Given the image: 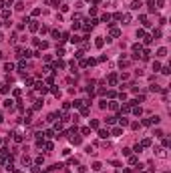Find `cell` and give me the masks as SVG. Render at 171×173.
<instances>
[{
    "label": "cell",
    "mask_w": 171,
    "mask_h": 173,
    "mask_svg": "<svg viewBox=\"0 0 171 173\" xmlns=\"http://www.w3.org/2000/svg\"><path fill=\"white\" fill-rule=\"evenodd\" d=\"M52 95H54V97H60V89H56V87H52Z\"/></svg>",
    "instance_id": "obj_42"
},
{
    "label": "cell",
    "mask_w": 171,
    "mask_h": 173,
    "mask_svg": "<svg viewBox=\"0 0 171 173\" xmlns=\"http://www.w3.org/2000/svg\"><path fill=\"white\" fill-rule=\"evenodd\" d=\"M42 163H44V157L38 155V157H36V165H42Z\"/></svg>",
    "instance_id": "obj_43"
},
{
    "label": "cell",
    "mask_w": 171,
    "mask_h": 173,
    "mask_svg": "<svg viewBox=\"0 0 171 173\" xmlns=\"http://www.w3.org/2000/svg\"><path fill=\"white\" fill-rule=\"evenodd\" d=\"M12 137H14L16 143H22V135H20V133H12Z\"/></svg>",
    "instance_id": "obj_21"
},
{
    "label": "cell",
    "mask_w": 171,
    "mask_h": 173,
    "mask_svg": "<svg viewBox=\"0 0 171 173\" xmlns=\"http://www.w3.org/2000/svg\"><path fill=\"white\" fill-rule=\"evenodd\" d=\"M123 155H125V157H131V149H123Z\"/></svg>",
    "instance_id": "obj_57"
},
{
    "label": "cell",
    "mask_w": 171,
    "mask_h": 173,
    "mask_svg": "<svg viewBox=\"0 0 171 173\" xmlns=\"http://www.w3.org/2000/svg\"><path fill=\"white\" fill-rule=\"evenodd\" d=\"M99 107H101V109H107V107H109V103H107V101H101V103H99Z\"/></svg>",
    "instance_id": "obj_53"
},
{
    "label": "cell",
    "mask_w": 171,
    "mask_h": 173,
    "mask_svg": "<svg viewBox=\"0 0 171 173\" xmlns=\"http://www.w3.org/2000/svg\"><path fill=\"white\" fill-rule=\"evenodd\" d=\"M60 10H63V12H69V4H60Z\"/></svg>",
    "instance_id": "obj_56"
},
{
    "label": "cell",
    "mask_w": 171,
    "mask_h": 173,
    "mask_svg": "<svg viewBox=\"0 0 171 173\" xmlns=\"http://www.w3.org/2000/svg\"><path fill=\"white\" fill-rule=\"evenodd\" d=\"M119 65H121V67H127V65H129V56L121 54V58H119Z\"/></svg>",
    "instance_id": "obj_6"
},
{
    "label": "cell",
    "mask_w": 171,
    "mask_h": 173,
    "mask_svg": "<svg viewBox=\"0 0 171 173\" xmlns=\"http://www.w3.org/2000/svg\"><path fill=\"white\" fill-rule=\"evenodd\" d=\"M18 69H20V71H24V69H26V62H24V60H20V62H18Z\"/></svg>",
    "instance_id": "obj_49"
},
{
    "label": "cell",
    "mask_w": 171,
    "mask_h": 173,
    "mask_svg": "<svg viewBox=\"0 0 171 173\" xmlns=\"http://www.w3.org/2000/svg\"><path fill=\"white\" fill-rule=\"evenodd\" d=\"M0 145H2V139H0Z\"/></svg>",
    "instance_id": "obj_61"
},
{
    "label": "cell",
    "mask_w": 171,
    "mask_h": 173,
    "mask_svg": "<svg viewBox=\"0 0 171 173\" xmlns=\"http://www.w3.org/2000/svg\"><path fill=\"white\" fill-rule=\"evenodd\" d=\"M143 36H145V30L139 28V30H137V38H143Z\"/></svg>",
    "instance_id": "obj_33"
},
{
    "label": "cell",
    "mask_w": 171,
    "mask_h": 173,
    "mask_svg": "<svg viewBox=\"0 0 171 173\" xmlns=\"http://www.w3.org/2000/svg\"><path fill=\"white\" fill-rule=\"evenodd\" d=\"M159 71H161L163 74H169V73H171V69H169V67H163V69H159Z\"/></svg>",
    "instance_id": "obj_48"
},
{
    "label": "cell",
    "mask_w": 171,
    "mask_h": 173,
    "mask_svg": "<svg viewBox=\"0 0 171 173\" xmlns=\"http://www.w3.org/2000/svg\"><path fill=\"white\" fill-rule=\"evenodd\" d=\"M141 145H143V147H149V145H151V139H143Z\"/></svg>",
    "instance_id": "obj_39"
},
{
    "label": "cell",
    "mask_w": 171,
    "mask_h": 173,
    "mask_svg": "<svg viewBox=\"0 0 171 173\" xmlns=\"http://www.w3.org/2000/svg\"><path fill=\"white\" fill-rule=\"evenodd\" d=\"M34 89H36V91L40 93V95H44V93H46V91H49V89H46V87H44V83H34Z\"/></svg>",
    "instance_id": "obj_2"
},
{
    "label": "cell",
    "mask_w": 171,
    "mask_h": 173,
    "mask_svg": "<svg viewBox=\"0 0 171 173\" xmlns=\"http://www.w3.org/2000/svg\"><path fill=\"white\" fill-rule=\"evenodd\" d=\"M28 28H30V32H36L40 26H38V22H36V20H30V22H28Z\"/></svg>",
    "instance_id": "obj_3"
},
{
    "label": "cell",
    "mask_w": 171,
    "mask_h": 173,
    "mask_svg": "<svg viewBox=\"0 0 171 173\" xmlns=\"http://www.w3.org/2000/svg\"><path fill=\"white\" fill-rule=\"evenodd\" d=\"M71 105H73V107H76V109H81V107H85V101H81V99H79V101H74V103H71Z\"/></svg>",
    "instance_id": "obj_17"
},
{
    "label": "cell",
    "mask_w": 171,
    "mask_h": 173,
    "mask_svg": "<svg viewBox=\"0 0 171 173\" xmlns=\"http://www.w3.org/2000/svg\"><path fill=\"white\" fill-rule=\"evenodd\" d=\"M71 42H73V44H76V42H81V36H76V34H74V36L71 38Z\"/></svg>",
    "instance_id": "obj_45"
},
{
    "label": "cell",
    "mask_w": 171,
    "mask_h": 173,
    "mask_svg": "<svg viewBox=\"0 0 171 173\" xmlns=\"http://www.w3.org/2000/svg\"><path fill=\"white\" fill-rule=\"evenodd\" d=\"M93 2H95V4H99V2H101V0H93Z\"/></svg>",
    "instance_id": "obj_59"
},
{
    "label": "cell",
    "mask_w": 171,
    "mask_h": 173,
    "mask_svg": "<svg viewBox=\"0 0 171 173\" xmlns=\"http://www.w3.org/2000/svg\"><path fill=\"white\" fill-rule=\"evenodd\" d=\"M119 119V125H121V127H127V125H129V119L127 117H117Z\"/></svg>",
    "instance_id": "obj_9"
},
{
    "label": "cell",
    "mask_w": 171,
    "mask_h": 173,
    "mask_svg": "<svg viewBox=\"0 0 171 173\" xmlns=\"http://www.w3.org/2000/svg\"><path fill=\"white\" fill-rule=\"evenodd\" d=\"M89 113H91V111H89V107H81V115H83V117H87Z\"/></svg>",
    "instance_id": "obj_28"
},
{
    "label": "cell",
    "mask_w": 171,
    "mask_h": 173,
    "mask_svg": "<svg viewBox=\"0 0 171 173\" xmlns=\"http://www.w3.org/2000/svg\"><path fill=\"white\" fill-rule=\"evenodd\" d=\"M111 135H113V137H121V135H123V129H121V127H115V129L111 131Z\"/></svg>",
    "instance_id": "obj_10"
},
{
    "label": "cell",
    "mask_w": 171,
    "mask_h": 173,
    "mask_svg": "<svg viewBox=\"0 0 171 173\" xmlns=\"http://www.w3.org/2000/svg\"><path fill=\"white\" fill-rule=\"evenodd\" d=\"M141 52H143V44H133V56L137 58Z\"/></svg>",
    "instance_id": "obj_1"
},
{
    "label": "cell",
    "mask_w": 171,
    "mask_h": 173,
    "mask_svg": "<svg viewBox=\"0 0 171 173\" xmlns=\"http://www.w3.org/2000/svg\"><path fill=\"white\" fill-rule=\"evenodd\" d=\"M42 107V99H38V101H34V107H32V111H38V109Z\"/></svg>",
    "instance_id": "obj_18"
},
{
    "label": "cell",
    "mask_w": 171,
    "mask_h": 173,
    "mask_svg": "<svg viewBox=\"0 0 171 173\" xmlns=\"http://www.w3.org/2000/svg\"><path fill=\"white\" fill-rule=\"evenodd\" d=\"M121 32H119V28H111V36H119Z\"/></svg>",
    "instance_id": "obj_41"
},
{
    "label": "cell",
    "mask_w": 171,
    "mask_h": 173,
    "mask_svg": "<svg viewBox=\"0 0 171 173\" xmlns=\"http://www.w3.org/2000/svg\"><path fill=\"white\" fill-rule=\"evenodd\" d=\"M159 69H161V65H159L157 60H155V62H153V71H159Z\"/></svg>",
    "instance_id": "obj_52"
},
{
    "label": "cell",
    "mask_w": 171,
    "mask_h": 173,
    "mask_svg": "<svg viewBox=\"0 0 171 173\" xmlns=\"http://www.w3.org/2000/svg\"><path fill=\"white\" fill-rule=\"evenodd\" d=\"M44 149H46V151L50 153V151H52V143H44Z\"/></svg>",
    "instance_id": "obj_51"
},
{
    "label": "cell",
    "mask_w": 171,
    "mask_h": 173,
    "mask_svg": "<svg viewBox=\"0 0 171 173\" xmlns=\"http://www.w3.org/2000/svg\"><path fill=\"white\" fill-rule=\"evenodd\" d=\"M81 133H83V135H89V133H91V129H89V127H83V129H81Z\"/></svg>",
    "instance_id": "obj_54"
},
{
    "label": "cell",
    "mask_w": 171,
    "mask_h": 173,
    "mask_svg": "<svg viewBox=\"0 0 171 173\" xmlns=\"http://www.w3.org/2000/svg\"><path fill=\"white\" fill-rule=\"evenodd\" d=\"M12 105H14V101H12V99H6V101H4V107H8V109H10Z\"/></svg>",
    "instance_id": "obj_37"
},
{
    "label": "cell",
    "mask_w": 171,
    "mask_h": 173,
    "mask_svg": "<svg viewBox=\"0 0 171 173\" xmlns=\"http://www.w3.org/2000/svg\"><path fill=\"white\" fill-rule=\"evenodd\" d=\"M0 93H2V95H8V93H10V87H8V85H2V87H0Z\"/></svg>",
    "instance_id": "obj_14"
},
{
    "label": "cell",
    "mask_w": 171,
    "mask_h": 173,
    "mask_svg": "<svg viewBox=\"0 0 171 173\" xmlns=\"http://www.w3.org/2000/svg\"><path fill=\"white\" fill-rule=\"evenodd\" d=\"M46 121H49V123H52V121H56V113H50L49 117H46Z\"/></svg>",
    "instance_id": "obj_29"
},
{
    "label": "cell",
    "mask_w": 171,
    "mask_h": 173,
    "mask_svg": "<svg viewBox=\"0 0 171 173\" xmlns=\"http://www.w3.org/2000/svg\"><path fill=\"white\" fill-rule=\"evenodd\" d=\"M143 38H145V44H151V42H153V36H149V34H145Z\"/></svg>",
    "instance_id": "obj_36"
},
{
    "label": "cell",
    "mask_w": 171,
    "mask_h": 173,
    "mask_svg": "<svg viewBox=\"0 0 171 173\" xmlns=\"http://www.w3.org/2000/svg\"><path fill=\"white\" fill-rule=\"evenodd\" d=\"M163 173H169V171H163Z\"/></svg>",
    "instance_id": "obj_62"
},
{
    "label": "cell",
    "mask_w": 171,
    "mask_h": 173,
    "mask_svg": "<svg viewBox=\"0 0 171 173\" xmlns=\"http://www.w3.org/2000/svg\"><path fill=\"white\" fill-rule=\"evenodd\" d=\"M109 135H111V133H109V131H105V129H101V131H99V137H101V139H107Z\"/></svg>",
    "instance_id": "obj_19"
},
{
    "label": "cell",
    "mask_w": 171,
    "mask_h": 173,
    "mask_svg": "<svg viewBox=\"0 0 171 173\" xmlns=\"http://www.w3.org/2000/svg\"><path fill=\"white\" fill-rule=\"evenodd\" d=\"M85 151H87V153H89V155H95V153H97V151H95V149H93V147H91V145H89V147H87V149H85Z\"/></svg>",
    "instance_id": "obj_46"
},
{
    "label": "cell",
    "mask_w": 171,
    "mask_h": 173,
    "mask_svg": "<svg viewBox=\"0 0 171 173\" xmlns=\"http://www.w3.org/2000/svg\"><path fill=\"white\" fill-rule=\"evenodd\" d=\"M121 20H125V24H131L133 18H131V14H123V18H121Z\"/></svg>",
    "instance_id": "obj_20"
},
{
    "label": "cell",
    "mask_w": 171,
    "mask_h": 173,
    "mask_svg": "<svg viewBox=\"0 0 171 173\" xmlns=\"http://www.w3.org/2000/svg\"><path fill=\"white\" fill-rule=\"evenodd\" d=\"M141 58H143V60H149V58H151V50H143V52H141Z\"/></svg>",
    "instance_id": "obj_13"
},
{
    "label": "cell",
    "mask_w": 171,
    "mask_h": 173,
    "mask_svg": "<svg viewBox=\"0 0 171 173\" xmlns=\"http://www.w3.org/2000/svg\"><path fill=\"white\" fill-rule=\"evenodd\" d=\"M14 8H16V10H22V8H24V4H22V2H16V6H14Z\"/></svg>",
    "instance_id": "obj_58"
},
{
    "label": "cell",
    "mask_w": 171,
    "mask_h": 173,
    "mask_svg": "<svg viewBox=\"0 0 171 173\" xmlns=\"http://www.w3.org/2000/svg\"><path fill=\"white\" fill-rule=\"evenodd\" d=\"M89 129H99V121H97V119H93V121L89 123Z\"/></svg>",
    "instance_id": "obj_12"
},
{
    "label": "cell",
    "mask_w": 171,
    "mask_h": 173,
    "mask_svg": "<svg viewBox=\"0 0 171 173\" xmlns=\"http://www.w3.org/2000/svg\"><path fill=\"white\" fill-rule=\"evenodd\" d=\"M67 163H69V165H76V163H79V159H76V157H71Z\"/></svg>",
    "instance_id": "obj_31"
},
{
    "label": "cell",
    "mask_w": 171,
    "mask_h": 173,
    "mask_svg": "<svg viewBox=\"0 0 171 173\" xmlns=\"http://www.w3.org/2000/svg\"><path fill=\"white\" fill-rule=\"evenodd\" d=\"M18 56H22V58H28V56H32V52H30L28 49H26V50H22V49H18Z\"/></svg>",
    "instance_id": "obj_5"
},
{
    "label": "cell",
    "mask_w": 171,
    "mask_h": 173,
    "mask_svg": "<svg viewBox=\"0 0 171 173\" xmlns=\"http://www.w3.org/2000/svg\"><path fill=\"white\" fill-rule=\"evenodd\" d=\"M167 54V49H165V46H161V49L157 50V56H165Z\"/></svg>",
    "instance_id": "obj_25"
},
{
    "label": "cell",
    "mask_w": 171,
    "mask_h": 173,
    "mask_svg": "<svg viewBox=\"0 0 171 173\" xmlns=\"http://www.w3.org/2000/svg\"><path fill=\"white\" fill-rule=\"evenodd\" d=\"M2 121H4V117H2V115H0V123H2Z\"/></svg>",
    "instance_id": "obj_60"
},
{
    "label": "cell",
    "mask_w": 171,
    "mask_h": 173,
    "mask_svg": "<svg viewBox=\"0 0 171 173\" xmlns=\"http://www.w3.org/2000/svg\"><path fill=\"white\" fill-rule=\"evenodd\" d=\"M73 28L79 30V28H81V22H79V20H73Z\"/></svg>",
    "instance_id": "obj_38"
},
{
    "label": "cell",
    "mask_w": 171,
    "mask_h": 173,
    "mask_svg": "<svg viewBox=\"0 0 171 173\" xmlns=\"http://www.w3.org/2000/svg\"><path fill=\"white\" fill-rule=\"evenodd\" d=\"M0 26H2V22H0Z\"/></svg>",
    "instance_id": "obj_63"
},
{
    "label": "cell",
    "mask_w": 171,
    "mask_h": 173,
    "mask_svg": "<svg viewBox=\"0 0 171 173\" xmlns=\"http://www.w3.org/2000/svg\"><path fill=\"white\" fill-rule=\"evenodd\" d=\"M4 71H6V73L14 71V65H12V62H6V65H4Z\"/></svg>",
    "instance_id": "obj_23"
},
{
    "label": "cell",
    "mask_w": 171,
    "mask_h": 173,
    "mask_svg": "<svg viewBox=\"0 0 171 173\" xmlns=\"http://www.w3.org/2000/svg\"><path fill=\"white\" fill-rule=\"evenodd\" d=\"M161 2H163V0H161Z\"/></svg>",
    "instance_id": "obj_64"
},
{
    "label": "cell",
    "mask_w": 171,
    "mask_h": 173,
    "mask_svg": "<svg viewBox=\"0 0 171 173\" xmlns=\"http://www.w3.org/2000/svg\"><path fill=\"white\" fill-rule=\"evenodd\" d=\"M155 153H157V157H165V147L163 149H155Z\"/></svg>",
    "instance_id": "obj_30"
},
{
    "label": "cell",
    "mask_w": 171,
    "mask_h": 173,
    "mask_svg": "<svg viewBox=\"0 0 171 173\" xmlns=\"http://www.w3.org/2000/svg\"><path fill=\"white\" fill-rule=\"evenodd\" d=\"M159 36H161V30H159V28L153 30V38H159Z\"/></svg>",
    "instance_id": "obj_47"
},
{
    "label": "cell",
    "mask_w": 171,
    "mask_h": 173,
    "mask_svg": "<svg viewBox=\"0 0 171 173\" xmlns=\"http://www.w3.org/2000/svg\"><path fill=\"white\" fill-rule=\"evenodd\" d=\"M141 8V0H133L131 2V10H139Z\"/></svg>",
    "instance_id": "obj_8"
},
{
    "label": "cell",
    "mask_w": 171,
    "mask_h": 173,
    "mask_svg": "<svg viewBox=\"0 0 171 173\" xmlns=\"http://www.w3.org/2000/svg\"><path fill=\"white\" fill-rule=\"evenodd\" d=\"M30 163H32V161H30V157H28V155H24V157H22V165H24V167H28Z\"/></svg>",
    "instance_id": "obj_16"
},
{
    "label": "cell",
    "mask_w": 171,
    "mask_h": 173,
    "mask_svg": "<svg viewBox=\"0 0 171 173\" xmlns=\"http://www.w3.org/2000/svg\"><path fill=\"white\" fill-rule=\"evenodd\" d=\"M44 137H46V139H50V137H54V131H50V129H49V131H44Z\"/></svg>",
    "instance_id": "obj_32"
},
{
    "label": "cell",
    "mask_w": 171,
    "mask_h": 173,
    "mask_svg": "<svg viewBox=\"0 0 171 173\" xmlns=\"http://www.w3.org/2000/svg\"><path fill=\"white\" fill-rule=\"evenodd\" d=\"M129 163H131V165H137L139 159H137V157H129Z\"/></svg>",
    "instance_id": "obj_44"
},
{
    "label": "cell",
    "mask_w": 171,
    "mask_h": 173,
    "mask_svg": "<svg viewBox=\"0 0 171 173\" xmlns=\"http://www.w3.org/2000/svg\"><path fill=\"white\" fill-rule=\"evenodd\" d=\"M151 91H153V93H157V91H161V87H159V85H151Z\"/></svg>",
    "instance_id": "obj_50"
},
{
    "label": "cell",
    "mask_w": 171,
    "mask_h": 173,
    "mask_svg": "<svg viewBox=\"0 0 171 173\" xmlns=\"http://www.w3.org/2000/svg\"><path fill=\"white\" fill-rule=\"evenodd\" d=\"M103 44H105V38H103V36H97V40H95V46H97V49H103Z\"/></svg>",
    "instance_id": "obj_7"
},
{
    "label": "cell",
    "mask_w": 171,
    "mask_h": 173,
    "mask_svg": "<svg viewBox=\"0 0 171 173\" xmlns=\"http://www.w3.org/2000/svg\"><path fill=\"white\" fill-rule=\"evenodd\" d=\"M2 18H10V10L8 8H2Z\"/></svg>",
    "instance_id": "obj_27"
},
{
    "label": "cell",
    "mask_w": 171,
    "mask_h": 173,
    "mask_svg": "<svg viewBox=\"0 0 171 173\" xmlns=\"http://www.w3.org/2000/svg\"><path fill=\"white\" fill-rule=\"evenodd\" d=\"M117 81H119V76L113 73V74H109V85H111V87H115L117 85Z\"/></svg>",
    "instance_id": "obj_4"
},
{
    "label": "cell",
    "mask_w": 171,
    "mask_h": 173,
    "mask_svg": "<svg viewBox=\"0 0 171 173\" xmlns=\"http://www.w3.org/2000/svg\"><path fill=\"white\" fill-rule=\"evenodd\" d=\"M93 169H95V171H101V169H103V163L95 161V163H93Z\"/></svg>",
    "instance_id": "obj_24"
},
{
    "label": "cell",
    "mask_w": 171,
    "mask_h": 173,
    "mask_svg": "<svg viewBox=\"0 0 171 173\" xmlns=\"http://www.w3.org/2000/svg\"><path fill=\"white\" fill-rule=\"evenodd\" d=\"M133 151H137V153H141V151H143V145H141V143H137V145H135V149H133Z\"/></svg>",
    "instance_id": "obj_40"
},
{
    "label": "cell",
    "mask_w": 171,
    "mask_h": 173,
    "mask_svg": "<svg viewBox=\"0 0 171 173\" xmlns=\"http://www.w3.org/2000/svg\"><path fill=\"white\" fill-rule=\"evenodd\" d=\"M133 113H135V115L139 117V115H141V113H143V109H141V107H135V109H133Z\"/></svg>",
    "instance_id": "obj_34"
},
{
    "label": "cell",
    "mask_w": 171,
    "mask_h": 173,
    "mask_svg": "<svg viewBox=\"0 0 171 173\" xmlns=\"http://www.w3.org/2000/svg\"><path fill=\"white\" fill-rule=\"evenodd\" d=\"M129 111H131V105H129V103L121 107V113H129Z\"/></svg>",
    "instance_id": "obj_26"
},
{
    "label": "cell",
    "mask_w": 171,
    "mask_h": 173,
    "mask_svg": "<svg viewBox=\"0 0 171 173\" xmlns=\"http://www.w3.org/2000/svg\"><path fill=\"white\" fill-rule=\"evenodd\" d=\"M105 121H107V125H115V123H117V117H113V115H109V117H107Z\"/></svg>",
    "instance_id": "obj_11"
},
{
    "label": "cell",
    "mask_w": 171,
    "mask_h": 173,
    "mask_svg": "<svg viewBox=\"0 0 171 173\" xmlns=\"http://www.w3.org/2000/svg\"><path fill=\"white\" fill-rule=\"evenodd\" d=\"M103 22H107V24L111 22V14H103Z\"/></svg>",
    "instance_id": "obj_35"
},
{
    "label": "cell",
    "mask_w": 171,
    "mask_h": 173,
    "mask_svg": "<svg viewBox=\"0 0 171 173\" xmlns=\"http://www.w3.org/2000/svg\"><path fill=\"white\" fill-rule=\"evenodd\" d=\"M109 109H111V111H117V109H119V103H117V101H111V103H109Z\"/></svg>",
    "instance_id": "obj_15"
},
{
    "label": "cell",
    "mask_w": 171,
    "mask_h": 173,
    "mask_svg": "<svg viewBox=\"0 0 171 173\" xmlns=\"http://www.w3.org/2000/svg\"><path fill=\"white\" fill-rule=\"evenodd\" d=\"M161 143H163V147H169V139H167V137H163V141H161Z\"/></svg>",
    "instance_id": "obj_55"
},
{
    "label": "cell",
    "mask_w": 171,
    "mask_h": 173,
    "mask_svg": "<svg viewBox=\"0 0 171 173\" xmlns=\"http://www.w3.org/2000/svg\"><path fill=\"white\" fill-rule=\"evenodd\" d=\"M149 121H151V125H159V121H161V119L155 115V117H149Z\"/></svg>",
    "instance_id": "obj_22"
}]
</instances>
